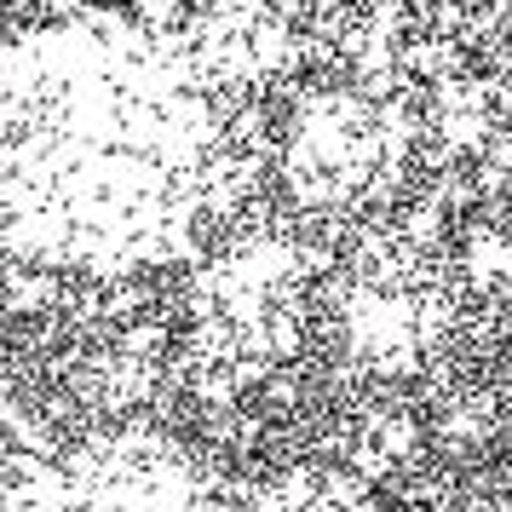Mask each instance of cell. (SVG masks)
I'll list each match as a JSON object with an SVG mask.
<instances>
[{
    "label": "cell",
    "mask_w": 512,
    "mask_h": 512,
    "mask_svg": "<svg viewBox=\"0 0 512 512\" xmlns=\"http://www.w3.org/2000/svg\"><path fill=\"white\" fill-rule=\"evenodd\" d=\"M0 512H236L202 461L162 432L116 426L24 461L0 484Z\"/></svg>",
    "instance_id": "cell-2"
},
{
    "label": "cell",
    "mask_w": 512,
    "mask_h": 512,
    "mask_svg": "<svg viewBox=\"0 0 512 512\" xmlns=\"http://www.w3.org/2000/svg\"><path fill=\"white\" fill-rule=\"evenodd\" d=\"M208 121L156 75L0 81V248L41 271L133 277L190 242Z\"/></svg>",
    "instance_id": "cell-1"
}]
</instances>
